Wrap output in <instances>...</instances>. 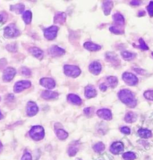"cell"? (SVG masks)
Instances as JSON below:
<instances>
[{
	"instance_id": "cell-28",
	"label": "cell",
	"mask_w": 153,
	"mask_h": 160,
	"mask_svg": "<svg viewBox=\"0 0 153 160\" xmlns=\"http://www.w3.org/2000/svg\"><path fill=\"white\" fill-rule=\"evenodd\" d=\"M109 85L111 88H115L118 84V79L116 77L109 76L106 79Z\"/></svg>"
},
{
	"instance_id": "cell-2",
	"label": "cell",
	"mask_w": 153,
	"mask_h": 160,
	"mask_svg": "<svg viewBox=\"0 0 153 160\" xmlns=\"http://www.w3.org/2000/svg\"><path fill=\"white\" fill-rule=\"evenodd\" d=\"M29 135L33 140L39 141L42 140L44 137V129L40 125L34 126L29 131Z\"/></svg>"
},
{
	"instance_id": "cell-40",
	"label": "cell",
	"mask_w": 153,
	"mask_h": 160,
	"mask_svg": "<svg viewBox=\"0 0 153 160\" xmlns=\"http://www.w3.org/2000/svg\"><path fill=\"white\" fill-rule=\"evenodd\" d=\"M22 72V74L25 76H29L31 74V71L28 68H23Z\"/></svg>"
},
{
	"instance_id": "cell-43",
	"label": "cell",
	"mask_w": 153,
	"mask_h": 160,
	"mask_svg": "<svg viewBox=\"0 0 153 160\" xmlns=\"http://www.w3.org/2000/svg\"><path fill=\"white\" fill-rule=\"evenodd\" d=\"M84 113H85L86 115H89L90 114V112H91V108L88 107V108L84 109Z\"/></svg>"
},
{
	"instance_id": "cell-36",
	"label": "cell",
	"mask_w": 153,
	"mask_h": 160,
	"mask_svg": "<svg viewBox=\"0 0 153 160\" xmlns=\"http://www.w3.org/2000/svg\"><path fill=\"white\" fill-rule=\"evenodd\" d=\"M110 31L114 33V34H120L123 33V31H122L120 29H119L116 26H111L110 28Z\"/></svg>"
},
{
	"instance_id": "cell-41",
	"label": "cell",
	"mask_w": 153,
	"mask_h": 160,
	"mask_svg": "<svg viewBox=\"0 0 153 160\" xmlns=\"http://www.w3.org/2000/svg\"><path fill=\"white\" fill-rule=\"evenodd\" d=\"M141 1H137V0H135V1H131L130 2V4L131 5H132V6H139L140 4H141Z\"/></svg>"
},
{
	"instance_id": "cell-10",
	"label": "cell",
	"mask_w": 153,
	"mask_h": 160,
	"mask_svg": "<svg viewBox=\"0 0 153 160\" xmlns=\"http://www.w3.org/2000/svg\"><path fill=\"white\" fill-rule=\"evenodd\" d=\"M97 113L99 117L105 120H111L113 118L112 113L109 109H99L97 111Z\"/></svg>"
},
{
	"instance_id": "cell-20",
	"label": "cell",
	"mask_w": 153,
	"mask_h": 160,
	"mask_svg": "<svg viewBox=\"0 0 153 160\" xmlns=\"http://www.w3.org/2000/svg\"><path fill=\"white\" fill-rule=\"evenodd\" d=\"M84 48L86 49L87 50H90V51H97L101 49V46L97 45V44H95L92 42H90V41L86 42L84 44Z\"/></svg>"
},
{
	"instance_id": "cell-3",
	"label": "cell",
	"mask_w": 153,
	"mask_h": 160,
	"mask_svg": "<svg viewBox=\"0 0 153 160\" xmlns=\"http://www.w3.org/2000/svg\"><path fill=\"white\" fill-rule=\"evenodd\" d=\"M65 74L70 77L77 78L81 73L80 69L75 65H65L64 66Z\"/></svg>"
},
{
	"instance_id": "cell-4",
	"label": "cell",
	"mask_w": 153,
	"mask_h": 160,
	"mask_svg": "<svg viewBox=\"0 0 153 160\" xmlns=\"http://www.w3.org/2000/svg\"><path fill=\"white\" fill-rule=\"evenodd\" d=\"M122 79L126 84L130 86L136 85L138 82L137 77L131 73H124L122 75Z\"/></svg>"
},
{
	"instance_id": "cell-12",
	"label": "cell",
	"mask_w": 153,
	"mask_h": 160,
	"mask_svg": "<svg viewBox=\"0 0 153 160\" xmlns=\"http://www.w3.org/2000/svg\"><path fill=\"white\" fill-rule=\"evenodd\" d=\"M48 52L50 55L53 56H61L65 54V50L57 46H52L48 49Z\"/></svg>"
},
{
	"instance_id": "cell-6",
	"label": "cell",
	"mask_w": 153,
	"mask_h": 160,
	"mask_svg": "<svg viewBox=\"0 0 153 160\" xmlns=\"http://www.w3.org/2000/svg\"><path fill=\"white\" fill-rule=\"evenodd\" d=\"M31 86V83L28 80H22L17 82L14 87V91L16 93L20 92L25 89L29 88Z\"/></svg>"
},
{
	"instance_id": "cell-24",
	"label": "cell",
	"mask_w": 153,
	"mask_h": 160,
	"mask_svg": "<svg viewBox=\"0 0 153 160\" xmlns=\"http://www.w3.org/2000/svg\"><path fill=\"white\" fill-rule=\"evenodd\" d=\"M29 52L34 56L36 57L37 58H38V59L42 58L43 56V51L38 48H35V47L31 48L29 49Z\"/></svg>"
},
{
	"instance_id": "cell-32",
	"label": "cell",
	"mask_w": 153,
	"mask_h": 160,
	"mask_svg": "<svg viewBox=\"0 0 153 160\" xmlns=\"http://www.w3.org/2000/svg\"><path fill=\"white\" fill-rule=\"evenodd\" d=\"M123 158L125 160H133L136 158V155L133 152H126L123 155Z\"/></svg>"
},
{
	"instance_id": "cell-7",
	"label": "cell",
	"mask_w": 153,
	"mask_h": 160,
	"mask_svg": "<svg viewBox=\"0 0 153 160\" xmlns=\"http://www.w3.org/2000/svg\"><path fill=\"white\" fill-rule=\"evenodd\" d=\"M58 28L56 26H52L44 31V37L48 40H53L56 37Z\"/></svg>"
},
{
	"instance_id": "cell-15",
	"label": "cell",
	"mask_w": 153,
	"mask_h": 160,
	"mask_svg": "<svg viewBox=\"0 0 153 160\" xmlns=\"http://www.w3.org/2000/svg\"><path fill=\"white\" fill-rule=\"evenodd\" d=\"M113 19L116 26H122L124 25V18L120 13H116L113 16Z\"/></svg>"
},
{
	"instance_id": "cell-21",
	"label": "cell",
	"mask_w": 153,
	"mask_h": 160,
	"mask_svg": "<svg viewBox=\"0 0 153 160\" xmlns=\"http://www.w3.org/2000/svg\"><path fill=\"white\" fill-rule=\"evenodd\" d=\"M106 58L108 61H109L110 62H111L113 64H119L120 63V61L118 58V56H117V55L113 54L112 52L106 54Z\"/></svg>"
},
{
	"instance_id": "cell-18",
	"label": "cell",
	"mask_w": 153,
	"mask_h": 160,
	"mask_svg": "<svg viewBox=\"0 0 153 160\" xmlns=\"http://www.w3.org/2000/svg\"><path fill=\"white\" fill-rule=\"evenodd\" d=\"M113 7V2L111 1H104L102 5L103 11L106 16H108L110 14L111 10Z\"/></svg>"
},
{
	"instance_id": "cell-8",
	"label": "cell",
	"mask_w": 153,
	"mask_h": 160,
	"mask_svg": "<svg viewBox=\"0 0 153 160\" xmlns=\"http://www.w3.org/2000/svg\"><path fill=\"white\" fill-rule=\"evenodd\" d=\"M16 70L12 67H7L4 71L3 73V80L6 82H10L13 79L16 75Z\"/></svg>"
},
{
	"instance_id": "cell-17",
	"label": "cell",
	"mask_w": 153,
	"mask_h": 160,
	"mask_svg": "<svg viewBox=\"0 0 153 160\" xmlns=\"http://www.w3.org/2000/svg\"><path fill=\"white\" fill-rule=\"evenodd\" d=\"M58 96L59 94L57 92L51 91H44L41 94L42 97L46 100L55 99Z\"/></svg>"
},
{
	"instance_id": "cell-19",
	"label": "cell",
	"mask_w": 153,
	"mask_h": 160,
	"mask_svg": "<svg viewBox=\"0 0 153 160\" xmlns=\"http://www.w3.org/2000/svg\"><path fill=\"white\" fill-rule=\"evenodd\" d=\"M66 21V14L63 12H57L55 16L54 22L55 24H64Z\"/></svg>"
},
{
	"instance_id": "cell-35",
	"label": "cell",
	"mask_w": 153,
	"mask_h": 160,
	"mask_svg": "<svg viewBox=\"0 0 153 160\" xmlns=\"http://www.w3.org/2000/svg\"><path fill=\"white\" fill-rule=\"evenodd\" d=\"M77 152H78V148H77L76 147L73 146L70 147V148L68 149V154L71 157L75 155V154L77 153Z\"/></svg>"
},
{
	"instance_id": "cell-5",
	"label": "cell",
	"mask_w": 153,
	"mask_h": 160,
	"mask_svg": "<svg viewBox=\"0 0 153 160\" xmlns=\"http://www.w3.org/2000/svg\"><path fill=\"white\" fill-rule=\"evenodd\" d=\"M20 32L14 24H10L6 26L4 29V35L6 37L12 38L17 37L19 35Z\"/></svg>"
},
{
	"instance_id": "cell-38",
	"label": "cell",
	"mask_w": 153,
	"mask_h": 160,
	"mask_svg": "<svg viewBox=\"0 0 153 160\" xmlns=\"http://www.w3.org/2000/svg\"><path fill=\"white\" fill-rule=\"evenodd\" d=\"M21 160H32V156L29 153L26 152L23 155Z\"/></svg>"
},
{
	"instance_id": "cell-13",
	"label": "cell",
	"mask_w": 153,
	"mask_h": 160,
	"mask_svg": "<svg viewBox=\"0 0 153 160\" xmlns=\"http://www.w3.org/2000/svg\"><path fill=\"white\" fill-rule=\"evenodd\" d=\"M124 149V145L120 142H114L111 144L110 147V151L113 153V154H119L120 152L123 151Z\"/></svg>"
},
{
	"instance_id": "cell-37",
	"label": "cell",
	"mask_w": 153,
	"mask_h": 160,
	"mask_svg": "<svg viewBox=\"0 0 153 160\" xmlns=\"http://www.w3.org/2000/svg\"><path fill=\"white\" fill-rule=\"evenodd\" d=\"M147 10L149 15L151 17L153 16V1H150L149 5L147 7Z\"/></svg>"
},
{
	"instance_id": "cell-46",
	"label": "cell",
	"mask_w": 153,
	"mask_h": 160,
	"mask_svg": "<svg viewBox=\"0 0 153 160\" xmlns=\"http://www.w3.org/2000/svg\"><path fill=\"white\" fill-rule=\"evenodd\" d=\"M2 144L0 142V152H1V150H2Z\"/></svg>"
},
{
	"instance_id": "cell-27",
	"label": "cell",
	"mask_w": 153,
	"mask_h": 160,
	"mask_svg": "<svg viewBox=\"0 0 153 160\" xmlns=\"http://www.w3.org/2000/svg\"><path fill=\"white\" fill-rule=\"evenodd\" d=\"M23 19L25 21V22L26 24H29L31 22V19H32V13L29 11L27 10L26 12H25L24 13H23Z\"/></svg>"
},
{
	"instance_id": "cell-33",
	"label": "cell",
	"mask_w": 153,
	"mask_h": 160,
	"mask_svg": "<svg viewBox=\"0 0 153 160\" xmlns=\"http://www.w3.org/2000/svg\"><path fill=\"white\" fill-rule=\"evenodd\" d=\"M144 96L146 99L153 101V91L150 90L145 91L144 94Z\"/></svg>"
},
{
	"instance_id": "cell-48",
	"label": "cell",
	"mask_w": 153,
	"mask_h": 160,
	"mask_svg": "<svg viewBox=\"0 0 153 160\" xmlns=\"http://www.w3.org/2000/svg\"><path fill=\"white\" fill-rule=\"evenodd\" d=\"M152 55H153V52H152Z\"/></svg>"
},
{
	"instance_id": "cell-23",
	"label": "cell",
	"mask_w": 153,
	"mask_h": 160,
	"mask_svg": "<svg viewBox=\"0 0 153 160\" xmlns=\"http://www.w3.org/2000/svg\"><path fill=\"white\" fill-rule=\"evenodd\" d=\"M68 100L73 104H76V105H80L82 103V101H81L80 98L78 96L73 94H71L68 95Z\"/></svg>"
},
{
	"instance_id": "cell-45",
	"label": "cell",
	"mask_w": 153,
	"mask_h": 160,
	"mask_svg": "<svg viewBox=\"0 0 153 160\" xmlns=\"http://www.w3.org/2000/svg\"><path fill=\"white\" fill-rule=\"evenodd\" d=\"M3 21V16L0 15V22H2Z\"/></svg>"
},
{
	"instance_id": "cell-29",
	"label": "cell",
	"mask_w": 153,
	"mask_h": 160,
	"mask_svg": "<svg viewBox=\"0 0 153 160\" xmlns=\"http://www.w3.org/2000/svg\"><path fill=\"white\" fill-rule=\"evenodd\" d=\"M121 55L122 57L123 58V59L126 60V61H130L135 57V54H134L133 53H131V52H129L128 51L122 52Z\"/></svg>"
},
{
	"instance_id": "cell-14",
	"label": "cell",
	"mask_w": 153,
	"mask_h": 160,
	"mask_svg": "<svg viewBox=\"0 0 153 160\" xmlns=\"http://www.w3.org/2000/svg\"><path fill=\"white\" fill-rule=\"evenodd\" d=\"M89 70L95 75L99 74L102 70V65L98 62H93L89 65Z\"/></svg>"
},
{
	"instance_id": "cell-39",
	"label": "cell",
	"mask_w": 153,
	"mask_h": 160,
	"mask_svg": "<svg viewBox=\"0 0 153 160\" xmlns=\"http://www.w3.org/2000/svg\"><path fill=\"white\" fill-rule=\"evenodd\" d=\"M121 133L125 134H130V128L127 127H123L121 128Z\"/></svg>"
},
{
	"instance_id": "cell-22",
	"label": "cell",
	"mask_w": 153,
	"mask_h": 160,
	"mask_svg": "<svg viewBox=\"0 0 153 160\" xmlns=\"http://www.w3.org/2000/svg\"><path fill=\"white\" fill-rule=\"evenodd\" d=\"M138 134L141 137L144 139H148L152 137L151 131L147 129H144V128L139 129L138 130Z\"/></svg>"
},
{
	"instance_id": "cell-11",
	"label": "cell",
	"mask_w": 153,
	"mask_h": 160,
	"mask_svg": "<svg viewBox=\"0 0 153 160\" xmlns=\"http://www.w3.org/2000/svg\"><path fill=\"white\" fill-rule=\"evenodd\" d=\"M40 85L48 89H52L55 87V82L52 78H44L40 80Z\"/></svg>"
},
{
	"instance_id": "cell-44",
	"label": "cell",
	"mask_w": 153,
	"mask_h": 160,
	"mask_svg": "<svg viewBox=\"0 0 153 160\" xmlns=\"http://www.w3.org/2000/svg\"><path fill=\"white\" fill-rule=\"evenodd\" d=\"M145 13L144 11L142 10V11H140L139 13H138V16H142L145 15Z\"/></svg>"
},
{
	"instance_id": "cell-26",
	"label": "cell",
	"mask_w": 153,
	"mask_h": 160,
	"mask_svg": "<svg viewBox=\"0 0 153 160\" xmlns=\"http://www.w3.org/2000/svg\"><path fill=\"white\" fill-rule=\"evenodd\" d=\"M124 120L128 123H133L137 120V116L136 115L132 112H129L126 113Z\"/></svg>"
},
{
	"instance_id": "cell-16",
	"label": "cell",
	"mask_w": 153,
	"mask_h": 160,
	"mask_svg": "<svg viewBox=\"0 0 153 160\" xmlns=\"http://www.w3.org/2000/svg\"><path fill=\"white\" fill-rule=\"evenodd\" d=\"M84 94L87 98H91L97 96V91L93 86L89 85L85 88Z\"/></svg>"
},
{
	"instance_id": "cell-31",
	"label": "cell",
	"mask_w": 153,
	"mask_h": 160,
	"mask_svg": "<svg viewBox=\"0 0 153 160\" xmlns=\"http://www.w3.org/2000/svg\"><path fill=\"white\" fill-rule=\"evenodd\" d=\"M93 149L97 153L103 152L105 149V145L102 142H99L93 146Z\"/></svg>"
},
{
	"instance_id": "cell-1",
	"label": "cell",
	"mask_w": 153,
	"mask_h": 160,
	"mask_svg": "<svg viewBox=\"0 0 153 160\" xmlns=\"http://www.w3.org/2000/svg\"><path fill=\"white\" fill-rule=\"evenodd\" d=\"M118 96L121 102L129 107L133 108L137 106V101L135 96L129 89H121L119 92Z\"/></svg>"
},
{
	"instance_id": "cell-9",
	"label": "cell",
	"mask_w": 153,
	"mask_h": 160,
	"mask_svg": "<svg viewBox=\"0 0 153 160\" xmlns=\"http://www.w3.org/2000/svg\"><path fill=\"white\" fill-rule=\"evenodd\" d=\"M38 112V107L36 103L33 101H29L26 107L27 115L29 116H33L35 115Z\"/></svg>"
},
{
	"instance_id": "cell-34",
	"label": "cell",
	"mask_w": 153,
	"mask_h": 160,
	"mask_svg": "<svg viewBox=\"0 0 153 160\" xmlns=\"http://www.w3.org/2000/svg\"><path fill=\"white\" fill-rule=\"evenodd\" d=\"M137 47L139 48L142 49V50H144L149 49V48L147 46V45H146L144 40H143L142 39H139V46H138Z\"/></svg>"
},
{
	"instance_id": "cell-25",
	"label": "cell",
	"mask_w": 153,
	"mask_h": 160,
	"mask_svg": "<svg viewBox=\"0 0 153 160\" xmlns=\"http://www.w3.org/2000/svg\"><path fill=\"white\" fill-rule=\"evenodd\" d=\"M25 9V6L22 4H18L16 5H13L10 6V10L13 12H15L17 14L22 13Z\"/></svg>"
},
{
	"instance_id": "cell-42",
	"label": "cell",
	"mask_w": 153,
	"mask_h": 160,
	"mask_svg": "<svg viewBox=\"0 0 153 160\" xmlns=\"http://www.w3.org/2000/svg\"><path fill=\"white\" fill-rule=\"evenodd\" d=\"M99 88H100V89H101L102 91H106V89H107V87L105 85V83H102V84L100 85Z\"/></svg>"
},
{
	"instance_id": "cell-47",
	"label": "cell",
	"mask_w": 153,
	"mask_h": 160,
	"mask_svg": "<svg viewBox=\"0 0 153 160\" xmlns=\"http://www.w3.org/2000/svg\"><path fill=\"white\" fill-rule=\"evenodd\" d=\"M2 118V115L1 114V113L0 112V120H1Z\"/></svg>"
},
{
	"instance_id": "cell-30",
	"label": "cell",
	"mask_w": 153,
	"mask_h": 160,
	"mask_svg": "<svg viewBox=\"0 0 153 160\" xmlns=\"http://www.w3.org/2000/svg\"><path fill=\"white\" fill-rule=\"evenodd\" d=\"M56 135L59 139L64 140L68 137V134L64 129H59L56 131Z\"/></svg>"
}]
</instances>
